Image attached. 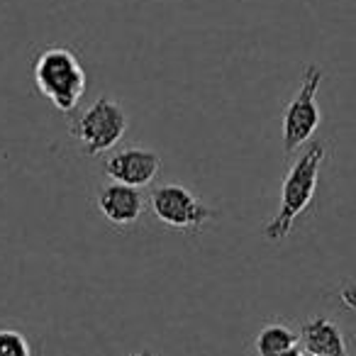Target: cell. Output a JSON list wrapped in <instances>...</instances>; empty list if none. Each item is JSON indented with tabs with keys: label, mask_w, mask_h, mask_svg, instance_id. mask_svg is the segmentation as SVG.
Returning a JSON list of instances; mask_svg holds the SVG:
<instances>
[{
	"label": "cell",
	"mask_w": 356,
	"mask_h": 356,
	"mask_svg": "<svg viewBox=\"0 0 356 356\" xmlns=\"http://www.w3.org/2000/svg\"><path fill=\"white\" fill-rule=\"evenodd\" d=\"M325 161V144L312 142L300 156L293 161L291 171L286 173L281 186V200H278V210L264 227V237L268 242H281L291 234L296 220L307 210L312 203L317 191V181H320V168Z\"/></svg>",
	"instance_id": "1"
},
{
	"label": "cell",
	"mask_w": 356,
	"mask_h": 356,
	"mask_svg": "<svg viewBox=\"0 0 356 356\" xmlns=\"http://www.w3.org/2000/svg\"><path fill=\"white\" fill-rule=\"evenodd\" d=\"M37 90L61 113H71L86 93V69L66 47H49L32 64Z\"/></svg>",
	"instance_id": "2"
},
{
	"label": "cell",
	"mask_w": 356,
	"mask_h": 356,
	"mask_svg": "<svg viewBox=\"0 0 356 356\" xmlns=\"http://www.w3.org/2000/svg\"><path fill=\"white\" fill-rule=\"evenodd\" d=\"M322 76L325 74L320 66H305L300 88L286 105V113H283V152L286 154L298 152L302 144L310 142L315 129L320 127L322 113L317 108V90H320Z\"/></svg>",
	"instance_id": "3"
},
{
	"label": "cell",
	"mask_w": 356,
	"mask_h": 356,
	"mask_svg": "<svg viewBox=\"0 0 356 356\" xmlns=\"http://www.w3.org/2000/svg\"><path fill=\"white\" fill-rule=\"evenodd\" d=\"M127 132V115L115 100L100 95L90 108L79 115L74 124V137L88 156L105 154Z\"/></svg>",
	"instance_id": "4"
},
{
	"label": "cell",
	"mask_w": 356,
	"mask_h": 356,
	"mask_svg": "<svg viewBox=\"0 0 356 356\" xmlns=\"http://www.w3.org/2000/svg\"><path fill=\"white\" fill-rule=\"evenodd\" d=\"M149 205L154 218L173 229H198L215 218V210L181 184H163L154 188Z\"/></svg>",
	"instance_id": "5"
},
{
	"label": "cell",
	"mask_w": 356,
	"mask_h": 356,
	"mask_svg": "<svg viewBox=\"0 0 356 356\" xmlns=\"http://www.w3.org/2000/svg\"><path fill=\"white\" fill-rule=\"evenodd\" d=\"M161 168V159L156 152L149 149L129 147L110 154L103 161V171L115 184L132 186V188H144L154 181V176Z\"/></svg>",
	"instance_id": "6"
},
{
	"label": "cell",
	"mask_w": 356,
	"mask_h": 356,
	"mask_svg": "<svg viewBox=\"0 0 356 356\" xmlns=\"http://www.w3.org/2000/svg\"><path fill=\"white\" fill-rule=\"evenodd\" d=\"M98 210L108 222L113 225H132L142 218L144 210V195L139 193V188H132V186L124 184H108L98 191Z\"/></svg>",
	"instance_id": "7"
},
{
	"label": "cell",
	"mask_w": 356,
	"mask_h": 356,
	"mask_svg": "<svg viewBox=\"0 0 356 356\" xmlns=\"http://www.w3.org/2000/svg\"><path fill=\"white\" fill-rule=\"evenodd\" d=\"M302 349L307 354H315V356H344L346 354V341L341 330L334 325L332 320L327 317H312L302 325L300 334Z\"/></svg>",
	"instance_id": "8"
},
{
	"label": "cell",
	"mask_w": 356,
	"mask_h": 356,
	"mask_svg": "<svg viewBox=\"0 0 356 356\" xmlns=\"http://www.w3.org/2000/svg\"><path fill=\"white\" fill-rule=\"evenodd\" d=\"M298 341V334L286 325H266L254 339V349L259 356H276L286 349H293Z\"/></svg>",
	"instance_id": "9"
},
{
	"label": "cell",
	"mask_w": 356,
	"mask_h": 356,
	"mask_svg": "<svg viewBox=\"0 0 356 356\" xmlns=\"http://www.w3.org/2000/svg\"><path fill=\"white\" fill-rule=\"evenodd\" d=\"M0 356H32L30 341L17 330H0Z\"/></svg>",
	"instance_id": "10"
},
{
	"label": "cell",
	"mask_w": 356,
	"mask_h": 356,
	"mask_svg": "<svg viewBox=\"0 0 356 356\" xmlns=\"http://www.w3.org/2000/svg\"><path fill=\"white\" fill-rule=\"evenodd\" d=\"M341 302H344L349 310H354L356 312V288L354 286H346V288H341Z\"/></svg>",
	"instance_id": "11"
},
{
	"label": "cell",
	"mask_w": 356,
	"mask_h": 356,
	"mask_svg": "<svg viewBox=\"0 0 356 356\" xmlns=\"http://www.w3.org/2000/svg\"><path fill=\"white\" fill-rule=\"evenodd\" d=\"M276 356H302V351L298 349V346H293V349H286V351H281V354H276Z\"/></svg>",
	"instance_id": "12"
},
{
	"label": "cell",
	"mask_w": 356,
	"mask_h": 356,
	"mask_svg": "<svg viewBox=\"0 0 356 356\" xmlns=\"http://www.w3.org/2000/svg\"><path fill=\"white\" fill-rule=\"evenodd\" d=\"M134 356H152L149 351H139V354H134Z\"/></svg>",
	"instance_id": "13"
},
{
	"label": "cell",
	"mask_w": 356,
	"mask_h": 356,
	"mask_svg": "<svg viewBox=\"0 0 356 356\" xmlns=\"http://www.w3.org/2000/svg\"><path fill=\"white\" fill-rule=\"evenodd\" d=\"M310 356H315V354H310Z\"/></svg>",
	"instance_id": "14"
}]
</instances>
